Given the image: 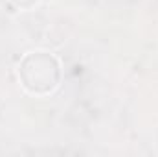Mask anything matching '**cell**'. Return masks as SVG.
Instances as JSON below:
<instances>
[{
    "label": "cell",
    "mask_w": 158,
    "mask_h": 157,
    "mask_svg": "<svg viewBox=\"0 0 158 157\" xmlns=\"http://www.w3.org/2000/svg\"><path fill=\"white\" fill-rule=\"evenodd\" d=\"M20 78L31 92H48L57 85L59 65L57 59L46 52L30 54L20 65Z\"/></svg>",
    "instance_id": "cell-1"
}]
</instances>
